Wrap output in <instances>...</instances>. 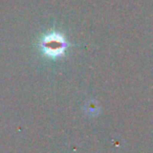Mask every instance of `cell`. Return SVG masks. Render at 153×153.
<instances>
[{"label":"cell","instance_id":"cell-1","mask_svg":"<svg viewBox=\"0 0 153 153\" xmlns=\"http://www.w3.org/2000/svg\"><path fill=\"white\" fill-rule=\"evenodd\" d=\"M43 51L51 57H58L62 55L66 48V42L61 35L57 33H51L43 38L41 42Z\"/></svg>","mask_w":153,"mask_h":153}]
</instances>
